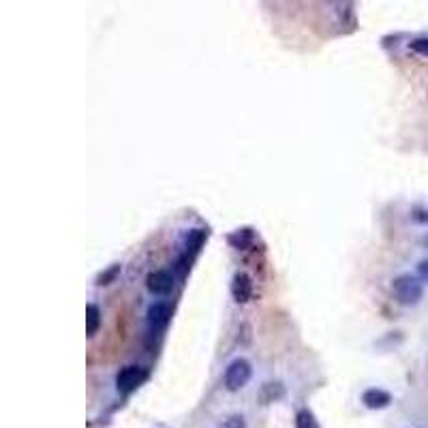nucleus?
Returning <instances> with one entry per match:
<instances>
[{"label": "nucleus", "mask_w": 428, "mask_h": 428, "mask_svg": "<svg viewBox=\"0 0 428 428\" xmlns=\"http://www.w3.org/2000/svg\"><path fill=\"white\" fill-rule=\"evenodd\" d=\"M417 274H419L422 281L428 283V259H422V261L417 263Z\"/></svg>", "instance_id": "obj_18"}, {"label": "nucleus", "mask_w": 428, "mask_h": 428, "mask_svg": "<svg viewBox=\"0 0 428 428\" xmlns=\"http://www.w3.org/2000/svg\"><path fill=\"white\" fill-rule=\"evenodd\" d=\"M411 219L419 225H426L428 223V208H413L411 210Z\"/></svg>", "instance_id": "obj_16"}, {"label": "nucleus", "mask_w": 428, "mask_h": 428, "mask_svg": "<svg viewBox=\"0 0 428 428\" xmlns=\"http://www.w3.org/2000/svg\"><path fill=\"white\" fill-rule=\"evenodd\" d=\"M283 394H285V390H283L281 383H266L261 387V400L263 402H274V400L283 398Z\"/></svg>", "instance_id": "obj_11"}, {"label": "nucleus", "mask_w": 428, "mask_h": 428, "mask_svg": "<svg viewBox=\"0 0 428 428\" xmlns=\"http://www.w3.org/2000/svg\"><path fill=\"white\" fill-rule=\"evenodd\" d=\"M148 377V370L144 366H137V364H131V366H125L118 375H116V387L118 392L122 394H129L133 392L137 385H142Z\"/></svg>", "instance_id": "obj_3"}, {"label": "nucleus", "mask_w": 428, "mask_h": 428, "mask_svg": "<svg viewBox=\"0 0 428 428\" xmlns=\"http://www.w3.org/2000/svg\"><path fill=\"white\" fill-rule=\"evenodd\" d=\"M227 242H229L234 249H246V246H251V242H253V231H251V229H240V231L231 234V236L227 238Z\"/></svg>", "instance_id": "obj_10"}, {"label": "nucleus", "mask_w": 428, "mask_h": 428, "mask_svg": "<svg viewBox=\"0 0 428 428\" xmlns=\"http://www.w3.org/2000/svg\"><path fill=\"white\" fill-rule=\"evenodd\" d=\"M120 272H122V266L120 263H112L108 270H103L99 276H97V285H112L118 276H120Z\"/></svg>", "instance_id": "obj_12"}, {"label": "nucleus", "mask_w": 428, "mask_h": 428, "mask_svg": "<svg viewBox=\"0 0 428 428\" xmlns=\"http://www.w3.org/2000/svg\"><path fill=\"white\" fill-rule=\"evenodd\" d=\"M362 402L368 409H385L392 402V396H390V392H385L381 387H368L362 394Z\"/></svg>", "instance_id": "obj_6"}, {"label": "nucleus", "mask_w": 428, "mask_h": 428, "mask_svg": "<svg viewBox=\"0 0 428 428\" xmlns=\"http://www.w3.org/2000/svg\"><path fill=\"white\" fill-rule=\"evenodd\" d=\"M169 317H172V313H169V306L165 302L150 304V308H148V323H150V328L161 330L163 325H167Z\"/></svg>", "instance_id": "obj_7"}, {"label": "nucleus", "mask_w": 428, "mask_h": 428, "mask_svg": "<svg viewBox=\"0 0 428 428\" xmlns=\"http://www.w3.org/2000/svg\"><path fill=\"white\" fill-rule=\"evenodd\" d=\"M296 428H319V424L308 409H300L296 415Z\"/></svg>", "instance_id": "obj_13"}, {"label": "nucleus", "mask_w": 428, "mask_h": 428, "mask_svg": "<svg viewBox=\"0 0 428 428\" xmlns=\"http://www.w3.org/2000/svg\"><path fill=\"white\" fill-rule=\"evenodd\" d=\"M206 236L208 234L204 229H191L184 238V253H189V255L197 253L202 249V244L206 242Z\"/></svg>", "instance_id": "obj_8"}, {"label": "nucleus", "mask_w": 428, "mask_h": 428, "mask_svg": "<svg viewBox=\"0 0 428 428\" xmlns=\"http://www.w3.org/2000/svg\"><path fill=\"white\" fill-rule=\"evenodd\" d=\"M146 285L155 296H167L174 289V274L169 270H155L148 274Z\"/></svg>", "instance_id": "obj_4"}, {"label": "nucleus", "mask_w": 428, "mask_h": 428, "mask_svg": "<svg viewBox=\"0 0 428 428\" xmlns=\"http://www.w3.org/2000/svg\"><path fill=\"white\" fill-rule=\"evenodd\" d=\"M251 375H253L251 362L244 360V357H238V360H234V362L225 368V377H223V379H225V387H227L229 392H238V390H242V387L249 383Z\"/></svg>", "instance_id": "obj_2"}, {"label": "nucleus", "mask_w": 428, "mask_h": 428, "mask_svg": "<svg viewBox=\"0 0 428 428\" xmlns=\"http://www.w3.org/2000/svg\"><path fill=\"white\" fill-rule=\"evenodd\" d=\"M189 261H191V255H189V253H182V255L178 257V261H176V266H178L176 270H178L182 276H184V274H187V270H189Z\"/></svg>", "instance_id": "obj_17"}, {"label": "nucleus", "mask_w": 428, "mask_h": 428, "mask_svg": "<svg viewBox=\"0 0 428 428\" xmlns=\"http://www.w3.org/2000/svg\"><path fill=\"white\" fill-rule=\"evenodd\" d=\"M99 325H101V310L97 304H88L86 306V334L95 336Z\"/></svg>", "instance_id": "obj_9"}, {"label": "nucleus", "mask_w": 428, "mask_h": 428, "mask_svg": "<svg viewBox=\"0 0 428 428\" xmlns=\"http://www.w3.org/2000/svg\"><path fill=\"white\" fill-rule=\"evenodd\" d=\"M422 244H424V246H426V249H428V234H426V236H424V238H422Z\"/></svg>", "instance_id": "obj_19"}, {"label": "nucleus", "mask_w": 428, "mask_h": 428, "mask_svg": "<svg viewBox=\"0 0 428 428\" xmlns=\"http://www.w3.org/2000/svg\"><path fill=\"white\" fill-rule=\"evenodd\" d=\"M219 428H246V419H244V415L234 413V415L225 417V419L219 424Z\"/></svg>", "instance_id": "obj_14"}, {"label": "nucleus", "mask_w": 428, "mask_h": 428, "mask_svg": "<svg viewBox=\"0 0 428 428\" xmlns=\"http://www.w3.org/2000/svg\"><path fill=\"white\" fill-rule=\"evenodd\" d=\"M231 296L238 304H246L253 296V281L249 274L238 272L231 281Z\"/></svg>", "instance_id": "obj_5"}, {"label": "nucleus", "mask_w": 428, "mask_h": 428, "mask_svg": "<svg viewBox=\"0 0 428 428\" xmlns=\"http://www.w3.org/2000/svg\"><path fill=\"white\" fill-rule=\"evenodd\" d=\"M409 48H411L415 54L428 56V39H426V37H422V39H413V41L409 43Z\"/></svg>", "instance_id": "obj_15"}, {"label": "nucleus", "mask_w": 428, "mask_h": 428, "mask_svg": "<svg viewBox=\"0 0 428 428\" xmlns=\"http://www.w3.org/2000/svg\"><path fill=\"white\" fill-rule=\"evenodd\" d=\"M392 291L396 296V300L404 306H413L422 300L424 296V289H422V283L411 276V274H400L392 281Z\"/></svg>", "instance_id": "obj_1"}]
</instances>
